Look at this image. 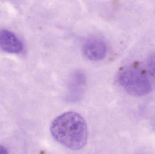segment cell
Listing matches in <instances>:
<instances>
[{"instance_id": "6da1fadb", "label": "cell", "mask_w": 155, "mask_h": 154, "mask_svg": "<svg viewBox=\"0 0 155 154\" xmlns=\"http://www.w3.org/2000/svg\"><path fill=\"white\" fill-rule=\"evenodd\" d=\"M50 130L55 141L71 150L82 149L87 143V125L83 117L76 112H65L56 117Z\"/></svg>"}, {"instance_id": "7a4b0ae2", "label": "cell", "mask_w": 155, "mask_h": 154, "mask_svg": "<svg viewBox=\"0 0 155 154\" xmlns=\"http://www.w3.org/2000/svg\"><path fill=\"white\" fill-rule=\"evenodd\" d=\"M117 80L120 86L131 96H143L152 90V84L149 78L136 69L123 70L119 73Z\"/></svg>"}, {"instance_id": "3957f363", "label": "cell", "mask_w": 155, "mask_h": 154, "mask_svg": "<svg viewBox=\"0 0 155 154\" xmlns=\"http://www.w3.org/2000/svg\"><path fill=\"white\" fill-rule=\"evenodd\" d=\"M107 47L105 42L98 38H91L86 41L83 46L85 57L91 61H99L105 57Z\"/></svg>"}, {"instance_id": "277c9868", "label": "cell", "mask_w": 155, "mask_h": 154, "mask_svg": "<svg viewBox=\"0 0 155 154\" xmlns=\"http://www.w3.org/2000/svg\"><path fill=\"white\" fill-rule=\"evenodd\" d=\"M0 49L7 53L17 54L23 50V43L12 32L2 30H0Z\"/></svg>"}, {"instance_id": "5b68a950", "label": "cell", "mask_w": 155, "mask_h": 154, "mask_svg": "<svg viewBox=\"0 0 155 154\" xmlns=\"http://www.w3.org/2000/svg\"><path fill=\"white\" fill-rule=\"evenodd\" d=\"M67 85L71 95L81 94L86 85V77L84 73L79 70L74 71L69 77Z\"/></svg>"}, {"instance_id": "8992f818", "label": "cell", "mask_w": 155, "mask_h": 154, "mask_svg": "<svg viewBox=\"0 0 155 154\" xmlns=\"http://www.w3.org/2000/svg\"><path fill=\"white\" fill-rule=\"evenodd\" d=\"M148 65L151 73L155 75V53L152 54L149 58Z\"/></svg>"}, {"instance_id": "52a82bcc", "label": "cell", "mask_w": 155, "mask_h": 154, "mask_svg": "<svg viewBox=\"0 0 155 154\" xmlns=\"http://www.w3.org/2000/svg\"><path fill=\"white\" fill-rule=\"evenodd\" d=\"M7 151L6 148L0 145V154H7Z\"/></svg>"}]
</instances>
